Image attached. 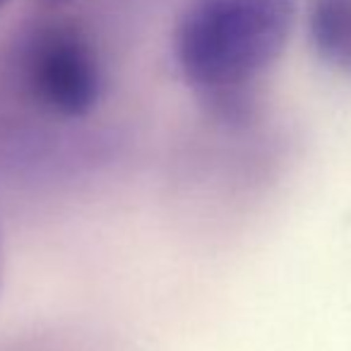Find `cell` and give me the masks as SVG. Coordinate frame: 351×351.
<instances>
[{
  "instance_id": "obj_1",
  "label": "cell",
  "mask_w": 351,
  "mask_h": 351,
  "mask_svg": "<svg viewBox=\"0 0 351 351\" xmlns=\"http://www.w3.org/2000/svg\"><path fill=\"white\" fill-rule=\"evenodd\" d=\"M296 0H188L173 34L188 84L226 118L245 111L248 87L284 51Z\"/></svg>"
},
{
  "instance_id": "obj_2",
  "label": "cell",
  "mask_w": 351,
  "mask_h": 351,
  "mask_svg": "<svg viewBox=\"0 0 351 351\" xmlns=\"http://www.w3.org/2000/svg\"><path fill=\"white\" fill-rule=\"evenodd\" d=\"M25 77L32 97L65 118L87 116L99 101L101 70L87 34L75 25H46L25 49Z\"/></svg>"
},
{
  "instance_id": "obj_3",
  "label": "cell",
  "mask_w": 351,
  "mask_h": 351,
  "mask_svg": "<svg viewBox=\"0 0 351 351\" xmlns=\"http://www.w3.org/2000/svg\"><path fill=\"white\" fill-rule=\"evenodd\" d=\"M306 22L317 58L351 77V0H306Z\"/></svg>"
},
{
  "instance_id": "obj_4",
  "label": "cell",
  "mask_w": 351,
  "mask_h": 351,
  "mask_svg": "<svg viewBox=\"0 0 351 351\" xmlns=\"http://www.w3.org/2000/svg\"><path fill=\"white\" fill-rule=\"evenodd\" d=\"M46 5H63V3H70V0H41Z\"/></svg>"
},
{
  "instance_id": "obj_5",
  "label": "cell",
  "mask_w": 351,
  "mask_h": 351,
  "mask_svg": "<svg viewBox=\"0 0 351 351\" xmlns=\"http://www.w3.org/2000/svg\"><path fill=\"white\" fill-rule=\"evenodd\" d=\"M0 274H3V248H0Z\"/></svg>"
},
{
  "instance_id": "obj_6",
  "label": "cell",
  "mask_w": 351,
  "mask_h": 351,
  "mask_svg": "<svg viewBox=\"0 0 351 351\" xmlns=\"http://www.w3.org/2000/svg\"><path fill=\"white\" fill-rule=\"evenodd\" d=\"M8 3H10V0H0V10H3V8H5Z\"/></svg>"
}]
</instances>
